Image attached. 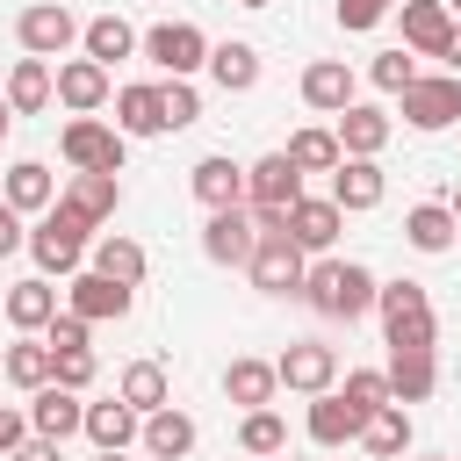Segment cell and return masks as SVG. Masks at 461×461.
<instances>
[{"label": "cell", "mask_w": 461, "mask_h": 461, "mask_svg": "<svg viewBox=\"0 0 461 461\" xmlns=\"http://www.w3.org/2000/svg\"><path fill=\"white\" fill-rule=\"evenodd\" d=\"M375 288H382V281H375L360 259H317V267L303 274L310 310H317V317H346V324L375 310Z\"/></svg>", "instance_id": "obj_1"}, {"label": "cell", "mask_w": 461, "mask_h": 461, "mask_svg": "<svg viewBox=\"0 0 461 461\" xmlns=\"http://www.w3.org/2000/svg\"><path fill=\"white\" fill-rule=\"evenodd\" d=\"M86 238H94V216L86 209H72L65 194L36 216V230H29V252H36V267L43 274H79V259H86Z\"/></svg>", "instance_id": "obj_2"}, {"label": "cell", "mask_w": 461, "mask_h": 461, "mask_svg": "<svg viewBox=\"0 0 461 461\" xmlns=\"http://www.w3.org/2000/svg\"><path fill=\"white\" fill-rule=\"evenodd\" d=\"M375 310H382V331H389V346H432V339H439L432 295H425L418 281H382V288H375Z\"/></svg>", "instance_id": "obj_3"}, {"label": "cell", "mask_w": 461, "mask_h": 461, "mask_svg": "<svg viewBox=\"0 0 461 461\" xmlns=\"http://www.w3.org/2000/svg\"><path fill=\"white\" fill-rule=\"evenodd\" d=\"M58 151H65L72 173H122V130H108L94 115H72L65 137H58Z\"/></svg>", "instance_id": "obj_4"}, {"label": "cell", "mask_w": 461, "mask_h": 461, "mask_svg": "<svg viewBox=\"0 0 461 461\" xmlns=\"http://www.w3.org/2000/svg\"><path fill=\"white\" fill-rule=\"evenodd\" d=\"M396 101H403L411 130H447V122H461V72H432V79L418 72Z\"/></svg>", "instance_id": "obj_5"}, {"label": "cell", "mask_w": 461, "mask_h": 461, "mask_svg": "<svg viewBox=\"0 0 461 461\" xmlns=\"http://www.w3.org/2000/svg\"><path fill=\"white\" fill-rule=\"evenodd\" d=\"M144 58H151L166 79H187V72L209 65V36H202L194 22H158V29H144Z\"/></svg>", "instance_id": "obj_6"}, {"label": "cell", "mask_w": 461, "mask_h": 461, "mask_svg": "<svg viewBox=\"0 0 461 461\" xmlns=\"http://www.w3.org/2000/svg\"><path fill=\"white\" fill-rule=\"evenodd\" d=\"M245 274H252V288H267V295H288V288H303V245L288 238V230H259V252L245 259Z\"/></svg>", "instance_id": "obj_7"}, {"label": "cell", "mask_w": 461, "mask_h": 461, "mask_svg": "<svg viewBox=\"0 0 461 461\" xmlns=\"http://www.w3.org/2000/svg\"><path fill=\"white\" fill-rule=\"evenodd\" d=\"M202 252L216 259V267H245L252 252H259V223H252V209L238 202V209H209V223H202Z\"/></svg>", "instance_id": "obj_8"}, {"label": "cell", "mask_w": 461, "mask_h": 461, "mask_svg": "<svg viewBox=\"0 0 461 461\" xmlns=\"http://www.w3.org/2000/svg\"><path fill=\"white\" fill-rule=\"evenodd\" d=\"M274 367H281V389H295V396H324V389H339V353H331L324 339H295Z\"/></svg>", "instance_id": "obj_9"}, {"label": "cell", "mask_w": 461, "mask_h": 461, "mask_svg": "<svg viewBox=\"0 0 461 461\" xmlns=\"http://www.w3.org/2000/svg\"><path fill=\"white\" fill-rule=\"evenodd\" d=\"M14 36H22V50H29V58H58V50H72V43H79V22H72V7L36 0V7H22Z\"/></svg>", "instance_id": "obj_10"}, {"label": "cell", "mask_w": 461, "mask_h": 461, "mask_svg": "<svg viewBox=\"0 0 461 461\" xmlns=\"http://www.w3.org/2000/svg\"><path fill=\"white\" fill-rule=\"evenodd\" d=\"M130 303H137V288H130V281H108L101 267H86V274H72V288H65V310H79L86 324H108V317H130Z\"/></svg>", "instance_id": "obj_11"}, {"label": "cell", "mask_w": 461, "mask_h": 461, "mask_svg": "<svg viewBox=\"0 0 461 461\" xmlns=\"http://www.w3.org/2000/svg\"><path fill=\"white\" fill-rule=\"evenodd\" d=\"M454 7L447 0H403V50H418V58H447V43H454Z\"/></svg>", "instance_id": "obj_12"}, {"label": "cell", "mask_w": 461, "mask_h": 461, "mask_svg": "<svg viewBox=\"0 0 461 461\" xmlns=\"http://www.w3.org/2000/svg\"><path fill=\"white\" fill-rule=\"evenodd\" d=\"M187 187H194V202H202V209H238V202H245V166H238V158H223V151H209V158H194Z\"/></svg>", "instance_id": "obj_13"}, {"label": "cell", "mask_w": 461, "mask_h": 461, "mask_svg": "<svg viewBox=\"0 0 461 461\" xmlns=\"http://www.w3.org/2000/svg\"><path fill=\"white\" fill-rule=\"evenodd\" d=\"M29 425H36L43 439H72V432H86V403H79V389L43 382V389H36V403H29Z\"/></svg>", "instance_id": "obj_14"}, {"label": "cell", "mask_w": 461, "mask_h": 461, "mask_svg": "<svg viewBox=\"0 0 461 461\" xmlns=\"http://www.w3.org/2000/svg\"><path fill=\"white\" fill-rule=\"evenodd\" d=\"M339 223H346V209H339L331 194H303V202L288 209V238H295L303 252H331Z\"/></svg>", "instance_id": "obj_15"}, {"label": "cell", "mask_w": 461, "mask_h": 461, "mask_svg": "<svg viewBox=\"0 0 461 461\" xmlns=\"http://www.w3.org/2000/svg\"><path fill=\"white\" fill-rule=\"evenodd\" d=\"M303 101H310L317 115L353 108V65H346V58H317V65H303Z\"/></svg>", "instance_id": "obj_16"}, {"label": "cell", "mask_w": 461, "mask_h": 461, "mask_svg": "<svg viewBox=\"0 0 461 461\" xmlns=\"http://www.w3.org/2000/svg\"><path fill=\"white\" fill-rule=\"evenodd\" d=\"M389 115L382 108H367V101H353V108H339V151L346 158H382V144H389Z\"/></svg>", "instance_id": "obj_17"}, {"label": "cell", "mask_w": 461, "mask_h": 461, "mask_svg": "<svg viewBox=\"0 0 461 461\" xmlns=\"http://www.w3.org/2000/svg\"><path fill=\"white\" fill-rule=\"evenodd\" d=\"M432 382H439L432 346H389V389H396V403H425Z\"/></svg>", "instance_id": "obj_18"}, {"label": "cell", "mask_w": 461, "mask_h": 461, "mask_svg": "<svg viewBox=\"0 0 461 461\" xmlns=\"http://www.w3.org/2000/svg\"><path fill=\"white\" fill-rule=\"evenodd\" d=\"M360 425H367V411L346 403L339 389L310 396V439H317V447H346V439H360Z\"/></svg>", "instance_id": "obj_19"}, {"label": "cell", "mask_w": 461, "mask_h": 461, "mask_svg": "<svg viewBox=\"0 0 461 461\" xmlns=\"http://www.w3.org/2000/svg\"><path fill=\"white\" fill-rule=\"evenodd\" d=\"M50 101H58L50 58H14V72H7V108H14V115H36V108H50Z\"/></svg>", "instance_id": "obj_20"}, {"label": "cell", "mask_w": 461, "mask_h": 461, "mask_svg": "<svg viewBox=\"0 0 461 461\" xmlns=\"http://www.w3.org/2000/svg\"><path fill=\"white\" fill-rule=\"evenodd\" d=\"M58 101H65L72 115H94V108L108 101V65H94V58H65V65H58Z\"/></svg>", "instance_id": "obj_21"}, {"label": "cell", "mask_w": 461, "mask_h": 461, "mask_svg": "<svg viewBox=\"0 0 461 461\" xmlns=\"http://www.w3.org/2000/svg\"><path fill=\"white\" fill-rule=\"evenodd\" d=\"M0 194H7L22 216H43V209L58 202V180H50V166H43V158H14V166H7V180H0Z\"/></svg>", "instance_id": "obj_22"}, {"label": "cell", "mask_w": 461, "mask_h": 461, "mask_svg": "<svg viewBox=\"0 0 461 461\" xmlns=\"http://www.w3.org/2000/svg\"><path fill=\"white\" fill-rule=\"evenodd\" d=\"M382 187H389V180H382L375 158H339V166H331V202H339L346 216H353V209H375Z\"/></svg>", "instance_id": "obj_23"}, {"label": "cell", "mask_w": 461, "mask_h": 461, "mask_svg": "<svg viewBox=\"0 0 461 461\" xmlns=\"http://www.w3.org/2000/svg\"><path fill=\"white\" fill-rule=\"evenodd\" d=\"M274 389H281V367H274V360H252V353H245V360H230V367H223V396H230V403H245V411L274 403Z\"/></svg>", "instance_id": "obj_24"}, {"label": "cell", "mask_w": 461, "mask_h": 461, "mask_svg": "<svg viewBox=\"0 0 461 461\" xmlns=\"http://www.w3.org/2000/svg\"><path fill=\"white\" fill-rule=\"evenodd\" d=\"M144 454H151V461H187V454H194V418L173 411V403L151 411V418H144Z\"/></svg>", "instance_id": "obj_25"}, {"label": "cell", "mask_w": 461, "mask_h": 461, "mask_svg": "<svg viewBox=\"0 0 461 461\" xmlns=\"http://www.w3.org/2000/svg\"><path fill=\"white\" fill-rule=\"evenodd\" d=\"M454 238H461V223H454L447 202H418V209L403 216V245H411V252H447Z\"/></svg>", "instance_id": "obj_26"}, {"label": "cell", "mask_w": 461, "mask_h": 461, "mask_svg": "<svg viewBox=\"0 0 461 461\" xmlns=\"http://www.w3.org/2000/svg\"><path fill=\"white\" fill-rule=\"evenodd\" d=\"M50 317H58V288H50L43 274H29V281L7 288V324H14V331H43Z\"/></svg>", "instance_id": "obj_27"}, {"label": "cell", "mask_w": 461, "mask_h": 461, "mask_svg": "<svg viewBox=\"0 0 461 461\" xmlns=\"http://www.w3.org/2000/svg\"><path fill=\"white\" fill-rule=\"evenodd\" d=\"M115 130H122V137H158V130H166L158 86H122V94H115Z\"/></svg>", "instance_id": "obj_28"}, {"label": "cell", "mask_w": 461, "mask_h": 461, "mask_svg": "<svg viewBox=\"0 0 461 461\" xmlns=\"http://www.w3.org/2000/svg\"><path fill=\"white\" fill-rule=\"evenodd\" d=\"M86 439L94 447H130V439H144V411H130L122 396L115 403H86Z\"/></svg>", "instance_id": "obj_29"}, {"label": "cell", "mask_w": 461, "mask_h": 461, "mask_svg": "<svg viewBox=\"0 0 461 461\" xmlns=\"http://www.w3.org/2000/svg\"><path fill=\"white\" fill-rule=\"evenodd\" d=\"M209 72L223 94H252L259 86V50L252 43H209Z\"/></svg>", "instance_id": "obj_30"}, {"label": "cell", "mask_w": 461, "mask_h": 461, "mask_svg": "<svg viewBox=\"0 0 461 461\" xmlns=\"http://www.w3.org/2000/svg\"><path fill=\"white\" fill-rule=\"evenodd\" d=\"M0 375H7L14 389H43V382L58 375V353H50L43 339H14V346H7V360H0Z\"/></svg>", "instance_id": "obj_31"}, {"label": "cell", "mask_w": 461, "mask_h": 461, "mask_svg": "<svg viewBox=\"0 0 461 461\" xmlns=\"http://www.w3.org/2000/svg\"><path fill=\"white\" fill-rule=\"evenodd\" d=\"M79 43H86V58H94V65H115V58H130V50H137V29H130L122 14H94V22L79 29Z\"/></svg>", "instance_id": "obj_32"}, {"label": "cell", "mask_w": 461, "mask_h": 461, "mask_svg": "<svg viewBox=\"0 0 461 461\" xmlns=\"http://www.w3.org/2000/svg\"><path fill=\"white\" fill-rule=\"evenodd\" d=\"M94 267H101L108 281H130V288H137L151 259H144V245H137V238H122V230H108V238H94Z\"/></svg>", "instance_id": "obj_33"}, {"label": "cell", "mask_w": 461, "mask_h": 461, "mask_svg": "<svg viewBox=\"0 0 461 461\" xmlns=\"http://www.w3.org/2000/svg\"><path fill=\"white\" fill-rule=\"evenodd\" d=\"M115 396H122L130 411H144V418L166 411V367H158V360H130L122 382H115Z\"/></svg>", "instance_id": "obj_34"}, {"label": "cell", "mask_w": 461, "mask_h": 461, "mask_svg": "<svg viewBox=\"0 0 461 461\" xmlns=\"http://www.w3.org/2000/svg\"><path fill=\"white\" fill-rule=\"evenodd\" d=\"M360 447L382 454V461H396V454L411 447V411H403V403H382V411L360 425Z\"/></svg>", "instance_id": "obj_35"}, {"label": "cell", "mask_w": 461, "mask_h": 461, "mask_svg": "<svg viewBox=\"0 0 461 461\" xmlns=\"http://www.w3.org/2000/svg\"><path fill=\"white\" fill-rule=\"evenodd\" d=\"M65 202H72V209H86V216L101 223V216H115V202H122V180H115V173H72Z\"/></svg>", "instance_id": "obj_36"}, {"label": "cell", "mask_w": 461, "mask_h": 461, "mask_svg": "<svg viewBox=\"0 0 461 461\" xmlns=\"http://www.w3.org/2000/svg\"><path fill=\"white\" fill-rule=\"evenodd\" d=\"M288 158H295L303 173H331L346 151H339V130H295V137H288Z\"/></svg>", "instance_id": "obj_37"}, {"label": "cell", "mask_w": 461, "mask_h": 461, "mask_svg": "<svg viewBox=\"0 0 461 461\" xmlns=\"http://www.w3.org/2000/svg\"><path fill=\"white\" fill-rule=\"evenodd\" d=\"M346 403H360L367 418L382 411V403H396V389H389V367H346V389H339Z\"/></svg>", "instance_id": "obj_38"}, {"label": "cell", "mask_w": 461, "mask_h": 461, "mask_svg": "<svg viewBox=\"0 0 461 461\" xmlns=\"http://www.w3.org/2000/svg\"><path fill=\"white\" fill-rule=\"evenodd\" d=\"M238 447H245V454H281V447H288V425H281V418L259 403V411H245V425H238Z\"/></svg>", "instance_id": "obj_39"}, {"label": "cell", "mask_w": 461, "mask_h": 461, "mask_svg": "<svg viewBox=\"0 0 461 461\" xmlns=\"http://www.w3.org/2000/svg\"><path fill=\"white\" fill-rule=\"evenodd\" d=\"M367 79H375L382 94H403V86L418 79V50H382V58L367 65Z\"/></svg>", "instance_id": "obj_40"}, {"label": "cell", "mask_w": 461, "mask_h": 461, "mask_svg": "<svg viewBox=\"0 0 461 461\" xmlns=\"http://www.w3.org/2000/svg\"><path fill=\"white\" fill-rule=\"evenodd\" d=\"M158 101H166V130H187V122L202 115V101H194V86H187V79H166V86H158Z\"/></svg>", "instance_id": "obj_41"}, {"label": "cell", "mask_w": 461, "mask_h": 461, "mask_svg": "<svg viewBox=\"0 0 461 461\" xmlns=\"http://www.w3.org/2000/svg\"><path fill=\"white\" fill-rule=\"evenodd\" d=\"M86 331H94V324H86L79 310H65V317H50V324H43V346H50V353H79V346H86Z\"/></svg>", "instance_id": "obj_42"}, {"label": "cell", "mask_w": 461, "mask_h": 461, "mask_svg": "<svg viewBox=\"0 0 461 461\" xmlns=\"http://www.w3.org/2000/svg\"><path fill=\"white\" fill-rule=\"evenodd\" d=\"M389 7H403V0H339V29H353V36H360V29H375Z\"/></svg>", "instance_id": "obj_43"}, {"label": "cell", "mask_w": 461, "mask_h": 461, "mask_svg": "<svg viewBox=\"0 0 461 461\" xmlns=\"http://www.w3.org/2000/svg\"><path fill=\"white\" fill-rule=\"evenodd\" d=\"M50 382H65V389H86L94 382V346H79V353H58V375Z\"/></svg>", "instance_id": "obj_44"}, {"label": "cell", "mask_w": 461, "mask_h": 461, "mask_svg": "<svg viewBox=\"0 0 461 461\" xmlns=\"http://www.w3.org/2000/svg\"><path fill=\"white\" fill-rule=\"evenodd\" d=\"M22 245H29V230H22V209L0 194V259H7V252H22Z\"/></svg>", "instance_id": "obj_45"}, {"label": "cell", "mask_w": 461, "mask_h": 461, "mask_svg": "<svg viewBox=\"0 0 461 461\" xmlns=\"http://www.w3.org/2000/svg\"><path fill=\"white\" fill-rule=\"evenodd\" d=\"M58 447H65V439H43V432H36V439H22L7 461H58Z\"/></svg>", "instance_id": "obj_46"}, {"label": "cell", "mask_w": 461, "mask_h": 461, "mask_svg": "<svg viewBox=\"0 0 461 461\" xmlns=\"http://www.w3.org/2000/svg\"><path fill=\"white\" fill-rule=\"evenodd\" d=\"M22 439H29V418L22 411H0V454H14Z\"/></svg>", "instance_id": "obj_47"}, {"label": "cell", "mask_w": 461, "mask_h": 461, "mask_svg": "<svg viewBox=\"0 0 461 461\" xmlns=\"http://www.w3.org/2000/svg\"><path fill=\"white\" fill-rule=\"evenodd\" d=\"M447 72H461V29H454V43H447Z\"/></svg>", "instance_id": "obj_48"}, {"label": "cell", "mask_w": 461, "mask_h": 461, "mask_svg": "<svg viewBox=\"0 0 461 461\" xmlns=\"http://www.w3.org/2000/svg\"><path fill=\"white\" fill-rule=\"evenodd\" d=\"M7 130H14V108H7V94H0V137H7Z\"/></svg>", "instance_id": "obj_49"}, {"label": "cell", "mask_w": 461, "mask_h": 461, "mask_svg": "<svg viewBox=\"0 0 461 461\" xmlns=\"http://www.w3.org/2000/svg\"><path fill=\"white\" fill-rule=\"evenodd\" d=\"M101 461H122V447H101Z\"/></svg>", "instance_id": "obj_50"}, {"label": "cell", "mask_w": 461, "mask_h": 461, "mask_svg": "<svg viewBox=\"0 0 461 461\" xmlns=\"http://www.w3.org/2000/svg\"><path fill=\"white\" fill-rule=\"evenodd\" d=\"M447 209H454V223H461V187H454V202H447Z\"/></svg>", "instance_id": "obj_51"}, {"label": "cell", "mask_w": 461, "mask_h": 461, "mask_svg": "<svg viewBox=\"0 0 461 461\" xmlns=\"http://www.w3.org/2000/svg\"><path fill=\"white\" fill-rule=\"evenodd\" d=\"M425 461H454V454H425Z\"/></svg>", "instance_id": "obj_52"}, {"label": "cell", "mask_w": 461, "mask_h": 461, "mask_svg": "<svg viewBox=\"0 0 461 461\" xmlns=\"http://www.w3.org/2000/svg\"><path fill=\"white\" fill-rule=\"evenodd\" d=\"M447 7H454V22H461V0H447Z\"/></svg>", "instance_id": "obj_53"}, {"label": "cell", "mask_w": 461, "mask_h": 461, "mask_svg": "<svg viewBox=\"0 0 461 461\" xmlns=\"http://www.w3.org/2000/svg\"><path fill=\"white\" fill-rule=\"evenodd\" d=\"M238 7H267V0H238Z\"/></svg>", "instance_id": "obj_54"}]
</instances>
